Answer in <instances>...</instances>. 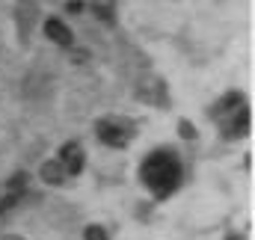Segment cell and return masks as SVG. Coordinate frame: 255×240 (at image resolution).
<instances>
[{"label": "cell", "mask_w": 255, "mask_h": 240, "mask_svg": "<svg viewBox=\"0 0 255 240\" xmlns=\"http://www.w3.org/2000/svg\"><path fill=\"white\" fill-rule=\"evenodd\" d=\"M181 157L169 148H157L151 151L142 166H139V178L151 190L154 199H169L178 187H181Z\"/></svg>", "instance_id": "1"}, {"label": "cell", "mask_w": 255, "mask_h": 240, "mask_svg": "<svg viewBox=\"0 0 255 240\" xmlns=\"http://www.w3.org/2000/svg\"><path fill=\"white\" fill-rule=\"evenodd\" d=\"M211 116L220 124V136H223V139H241V136H247L250 127H253V110H250V104L244 101L241 92H229V95L211 110Z\"/></svg>", "instance_id": "2"}, {"label": "cell", "mask_w": 255, "mask_h": 240, "mask_svg": "<svg viewBox=\"0 0 255 240\" xmlns=\"http://www.w3.org/2000/svg\"><path fill=\"white\" fill-rule=\"evenodd\" d=\"M95 136L110 148H128L136 136V124L125 116H104L95 121Z\"/></svg>", "instance_id": "3"}, {"label": "cell", "mask_w": 255, "mask_h": 240, "mask_svg": "<svg viewBox=\"0 0 255 240\" xmlns=\"http://www.w3.org/2000/svg\"><path fill=\"white\" fill-rule=\"evenodd\" d=\"M27 184H30L27 172H15L12 178L0 187V217H3L9 208H15V205L24 199V193H27Z\"/></svg>", "instance_id": "4"}, {"label": "cell", "mask_w": 255, "mask_h": 240, "mask_svg": "<svg viewBox=\"0 0 255 240\" xmlns=\"http://www.w3.org/2000/svg\"><path fill=\"white\" fill-rule=\"evenodd\" d=\"M57 160H60V166L65 169V175H80V172H83V166H86V154H83V145H80L77 139H68L63 148H60Z\"/></svg>", "instance_id": "5"}, {"label": "cell", "mask_w": 255, "mask_h": 240, "mask_svg": "<svg viewBox=\"0 0 255 240\" xmlns=\"http://www.w3.org/2000/svg\"><path fill=\"white\" fill-rule=\"evenodd\" d=\"M139 98L145 104H157V107H169V98H166V86L160 77H145L139 83Z\"/></svg>", "instance_id": "6"}, {"label": "cell", "mask_w": 255, "mask_h": 240, "mask_svg": "<svg viewBox=\"0 0 255 240\" xmlns=\"http://www.w3.org/2000/svg\"><path fill=\"white\" fill-rule=\"evenodd\" d=\"M45 36H48L54 45H60V48H71V45H74V33L68 30V24H63L60 18H48V21H45Z\"/></svg>", "instance_id": "7"}, {"label": "cell", "mask_w": 255, "mask_h": 240, "mask_svg": "<svg viewBox=\"0 0 255 240\" xmlns=\"http://www.w3.org/2000/svg\"><path fill=\"white\" fill-rule=\"evenodd\" d=\"M39 175L45 184H54V187H60L68 175H65V169L60 166V160H45L42 166H39Z\"/></svg>", "instance_id": "8"}, {"label": "cell", "mask_w": 255, "mask_h": 240, "mask_svg": "<svg viewBox=\"0 0 255 240\" xmlns=\"http://www.w3.org/2000/svg\"><path fill=\"white\" fill-rule=\"evenodd\" d=\"M92 12L101 24H116V0H92Z\"/></svg>", "instance_id": "9"}, {"label": "cell", "mask_w": 255, "mask_h": 240, "mask_svg": "<svg viewBox=\"0 0 255 240\" xmlns=\"http://www.w3.org/2000/svg\"><path fill=\"white\" fill-rule=\"evenodd\" d=\"M83 240H110V235H107V229H101V226H89V229L83 232Z\"/></svg>", "instance_id": "10"}, {"label": "cell", "mask_w": 255, "mask_h": 240, "mask_svg": "<svg viewBox=\"0 0 255 240\" xmlns=\"http://www.w3.org/2000/svg\"><path fill=\"white\" fill-rule=\"evenodd\" d=\"M178 130H181V136H184V139H190V142L196 139V127H193V124H190L187 119L178 121Z\"/></svg>", "instance_id": "11"}, {"label": "cell", "mask_w": 255, "mask_h": 240, "mask_svg": "<svg viewBox=\"0 0 255 240\" xmlns=\"http://www.w3.org/2000/svg\"><path fill=\"white\" fill-rule=\"evenodd\" d=\"M226 240H247V238H244V235H229Z\"/></svg>", "instance_id": "12"}, {"label": "cell", "mask_w": 255, "mask_h": 240, "mask_svg": "<svg viewBox=\"0 0 255 240\" xmlns=\"http://www.w3.org/2000/svg\"><path fill=\"white\" fill-rule=\"evenodd\" d=\"M3 240H24V238H18V235H9V238H3Z\"/></svg>", "instance_id": "13"}]
</instances>
